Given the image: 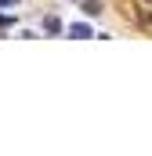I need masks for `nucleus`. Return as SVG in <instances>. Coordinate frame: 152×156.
<instances>
[{
  "label": "nucleus",
  "instance_id": "f257e3e1",
  "mask_svg": "<svg viewBox=\"0 0 152 156\" xmlns=\"http://www.w3.org/2000/svg\"><path fill=\"white\" fill-rule=\"evenodd\" d=\"M69 37L73 40H87V37H94V33H91L87 22H73V26H69Z\"/></svg>",
  "mask_w": 152,
  "mask_h": 156
},
{
  "label": "nucleus",
  "instance_id": "f03ea898",
  "mask_svg": "<svg viewBox=\"0 0 152 156\" xmlns=\"http://www.w3.org/2000/svg\"><path fill=\"white\" fill-rule=\"evenodd\" d=\"M43 29H47V33H62V22H58L54 15H47V18H43Z\"/></svg>",
  "mask_w": 152,
  "mask_h": 156
},
{
  "label": "nucleus",
  "instance_id": "7ed1b4c3",
  "mask_svg": "<svg viewBox=\"0 0 152 156\" xmlns=\"http://www.w3.org/2000/svg\"><path fill=\"white\" fill-rule=\"evenodd\" d=\"M83 11H87L91 18H94V15H102V0H87V4H83Z\"/></svg>",
  "mask_w": 152,
  "mask_h": 156
},
{
  "label": "nucleus",
  "instance_id": "20e7f679",
  "mask_svg": "<svg viewBox=\"0 0 152 156\" xmlns=\"http://www.w3.org/2000/svg\"><path fill=\"white\" fill-rule=\"evenodd\" d=\"M11 26H15V18L11 15H0V29H11Z\"/></svg>",
  "mask_w": 152,
  "mask_h": 156
},
{
  "label": "nucleus",
  "instance_id": "39448f33",
  "mask_svg": "<svg viewBox=\"0 0 152 156\" xmlns=\"http://www.w3.org/2000/svg\"><path fill=\"white\" fill-rule=\"evenodd\" d=\"M0 7H18V0H0Z\"/></svg>",
  "mask_w": 152,
  "mask_h": 156
},
{
  "label": "nucleus",
  "instance_id": "423d86ee",
  "mask_svg": "<svg viewBox=\"0 0 152 156\" xmlns=\"http://www.w3.org/2000/svg\"><path fill=\"white\" fill-rule=\"evenodd\" d=\"M145 4H152V0H145Z\"/></svg>",
  "mask_w": 152,
  "mask_h": 156
},
{
  "label": "nucleus",
  "instance_id": "0eeeda50",
  "mask_svg": "<svg viewBox=\"0 0 152 156\" xmlns=\"http://www.w3.org/2000/svg\"><path fill=\"white\" fill-rule=\"evenodd\" d=\"M149 22H152V15H149Z\"/></svg>",
  "mask_w": 152,
  "mask_h": 156
}]
</instances>
